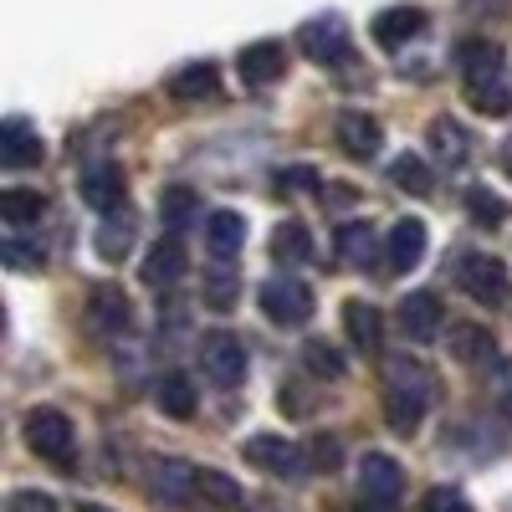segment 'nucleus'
Here are the masks:
<instances>
[{
  "label": "nucleus",
  "mask_w": 512,
  "mask_h": 512,
  "mask_svg": "<svg viewBox=\"0 0 512 512\" xmlns=\"http://www.w3.org/2000/svg\"><path fill=\"white\" fill-rule=\"evenodd\" d=\"M456 67L466 77V98H472L477 113H487V118H507L512 113V93H507V72H502L497 41L466 36L456 47Z\"/></svg>",
  "instance_id": "1"
},
{
  "label": "nucleus",
  "mask_w": 512,
  "mask_h": 512,
  "mask_svg": "<svg viewBox=\"0 0 512 512\" xmlns=\"http://www.w3.org/2000/svg\"><path fill=\"white\" fill-rule=\"evenodd\" d=\"M431 395H436V374L425 369L420 359L400 354V359H384V415L400 436H410L415 425L431 410Z\"/></svg>",
  "instance_id": "2"
},
{
  "label": "nucleus",
  "mask_w": 512,
  "mask_h": 512,
  "mask_svg": "<svg viewBox=\"0 0 512 512\" xmlns=\"http://www.w3.org/2000/svg\"><path fill=\"white\" fill-rule=\"evenodd\" d=\"M26 446L41 456V461H57V466H72L77 456V431H72V420L52 405H41V410H26Z\"/></svg>",
  "instance_id": "3"
},
{
  "label": "nucleus",
  "mask_w": 512,
  "mask_h": 512,
  "mask_svg": "<svg viewBox=\"0 0 512 512\" xmlns=\"http://www.w3.org/2000/svg\"><path fill=\"white\" fill-rule=\"evenodd\" d=\"M400 487H405V472H400L395 456L369 451L359 461V512H395Z\"/></svg>",
  "instance_id": "4"
},
{
  "label": "nucleus",
  "mask_w": 512,
  "mask_h": 512,
  "mask_svg": "<svg viewBox=\"0 0 512 512\" xmlns=\"http://www.w3.org/2000/svg\"><path fill=\"white\" fill-rule=\"evenodd\" d=\"M241 456L256 466V472H272V477H287V482L313 472L308 446H297L287 436H251V441H241Z\"/></svg>",
  "instance_id": "5"
},
{
  "label": "nucleus",
  "mask_w": 512,
  "mask_h": 512,
  "mask_svg": "<svg viewBox=\"0 0 512 512\" xmlns=\"http://www.w3.org/2000/svg\"><path fill=\"white\" fill-rule=\"evenodd\" d=\"M256 303H262L267 323L303 328L313 318V287L303 277H272V282H262V297H256Z\"/></svg>",
  "instance_id": "6"
},
{
  "label": "nucleus",
  "mask_w": 512,
  "mask_h": 512,
  "mask_svg": "<svg viewBox=\"0 0 512 512\" xmlns=\"http://www.w3.org/2000/svg\"><path fill=\"white\" fill-rule=\"evenodd\" d=\"M456 282H461L466 297H477L482 308H502V303H507V292H512L507 267L497 262L492 251H466V256H461V267H456Z\"/></svg>",
  "instance_id": "7"
},
{
  "label": "nucleus",
  "mask_w": 512,
  "mask_h": 512,
  "mask_svg": "<svg viewBox=\"0 0 512 512\" xmlns=\"http://www.w3.org/2000/svg\"><path fill=\"white\" fill-rule=\"evenodd\" d=\"M297 47H303V57L308 62H318V67H338L349 57V26H344V16H313V21H303V31H297Z\"/></svg>",
  "instance_id": "8"
},
{
  "label": "nucleus",
  "mask_w": 512,
  "mask_h": 512,
  "mask_svg": "<svg viewBox=\"0 0 512 512\" xmlns=\"http://www.w3.org/2000/svg\"><path fill=\"white\" fill-rule=\"evenodd\" d=\"M149 497L164 507H185L190 497H200V472L180 456H159L149 461Z\"/></svg>",
  "instance_id": "9"
},
{
  "label": "nucleus",
  "mask_w": 512,
  "mask_h": 512,
  "mask_svg": "<svg viewBox=\"0 0 512 512\" xmlns=\"http://www.w3.org/2000/svg\"><path fill=\"white\" fill-rule=\"evenodd\" d=\"M200 364H205V379L221 384V390H236L246 379V344L231 333H210L200 344Z\"/></svg>",
  "instance_id": "10"
},
{
  "label": "nucleus",
  "mask_w": 512,
  "mask_h": 512,
  "mask_svg": "<svg viewBox=\"0 0 512 512\" xmlns=\"http://www.w3.org/2000/svg\"><path fill=\"white\" fill-rule=\"evenodd\" d=\"M236 67H241V82H246V88H267V82H277V77L287 72V47H282L277 36L251 41V47H241Z\"/></svg>",
  "instance_id": "11"
},
{
  "label": "nucleus",
  "mask_w": 512,
  "mask_h": 512,
  "mask_svg": "<svg viewBox=\"0 0 512 512\" xmlns=\"http://www.w3.org/2000/svg\"><path fill=\"white\" fill-rule=\"evenodd\" d=\"M123 169L118 164H88L82 169V180H77V195H82V205H93V210H118L123 205Z\"/></svg>",
  "instance_id": "12"
},
{
  "label": "nucleus",
  "mask_w": 512,
  "mask_h": 512,
  "mask_svg": "<svg viewBox=\"0 0 512 512\" xmlns=\"http://www.w3.org/2000/svg\"><path fill=\"white\" fill-rule=\"evenodd\" d=\"M88 323H93L98 333H123L128 323H134V303H128V292L113 287V282L93 287V292H88Z\"/></svg>",
  "instance_id": "13"
},
{
  "label": "nucleus",
  "mask_w": 512,
  "mask_h": 512,
  "mask_svg": "<svg viewBox=\"0 0 512 512\" xmlns=\"http://www.w3.org/2000/svg\"><path fill=\"white\" fill-rule=\"evenodd\" d=\"M441 323H446V308H441L436 292H410L405 303H400V328H405V338H415V344L436 338Z\"/></svg>",
  "instance_id": "14"
},
{
  "label": "nucleus",
  "mask_w": 512,
  "mask_h": 512,
  "mask_svg": "<svg viewBox=\"0 0 512 512\" xmlns=\"http://www.w3.org/2000/svg\"><path fill=\"white\" fill-rule=\"evenodd\" d=\"M425 246H431V236H425V221L405 216V221L390 226V241H384V262H390V272H410L420 256H425Z\"/></svg>",
  "instance_id": "15"
},
{
  "label": "nucleus",
  "mask_w": 512,
  "mask_h": 512,
  "mask_svg": "<svg viewBox=\"0 0 512 512\" xmlns=\"http://www.w3.org/2000/svg\"><path fill=\"white\" fill-rule=\"evenodd\" d=\"M338 149H344L349 159H374L379 154V139H384V128L369 118V113H338Z\"/></svg>",
  "instance_id": "16"
},
{
  "label": "nucleus",
  "mask_w": 512,
  "mask_h": 512,
  "mask_svg": "<svg viewBox=\"0 0 512 512\" xmlns=\"http://www.w3.org/2000/svg\"><path fill=\"white\" fill-rule=\"evenodd\" d=\"M41 159V134L26 123V118H6L0 123V164L6 169H26Z\"/></svg>",
  "instance_id": "17"
},
{
  "label": "nucleus",
  "mask_w": 512,
  "mask_h": 512,
  "mask_svg": "<svg viewBox=\"0 0 512 512\" xmlns=\"http://www.w3.org/2000/svg\"><path fill=\"white\" fill-rule=\"evenodd\" d=\"M216 88H221V72H216V62H190V67H180L175 77L164 82V93L175 98V103H205Z\"/></svg>",
  "instance_id": "18"
},
{
  "label": "nucleus",
  "mask_w": 512,
  "mask_h": 512,
  "mask_svg": "<svg viewBox=\"0 0 512 512\" xmlns=\"http://www.w3.org/2000/svg\"><path fill=\"white\" fill-rule=\"evenodd\" d=\"M246 246V221L236 210H216V216H205V251L216 256V262H231V256Z\"/></svg>",
  "instance_id": "19"
},
{
  "label": "nucleus",
  "mask_w": 512,
  "mask_h": 512,
  "mask_svg": "<svg viewBox=\"0 0 512 512\" xmlns=\"http://www.w3.org/2000/svg\"><path fill=\"white\" fill-rule=\"evenodd\" d=\"M144 282L149 287H169V282H180V272H185V246L175 241V236H164V241H154L149 251H144Z\"/></svg>",
  "instance_id": "20"
},
{
  "label": "nucleus",
  "mask_w": 512,
  "mask_h": 512,
  "mask_svg": "<svg viewBox=\"0 0 512 512\" xmlns=\"http://www.w3.org/2000/svg\"><path fill=\"white\" fill-rule=\"evenodd\" d=\"M159 221L169 226V236L190 231V226L200 221V195H195L190 185H164V195H159Z\"/></svg>",
  "instance_id": "21"
},
{
  "label": "nucleus",
  "mask_w": 512,
  "mask_h": 512,
  "mask_svg": "<svg viewBox=\"0 0 512 512\" xmlns=\"http://www.w3.org/2000/svg\"><path fill=\"white\" fill-rule=\"evenodd\" d=\"M420 31H425V11L420 6H390V11L374 16V36L384 41V47H400V41H410Z\"/></svg>",
  "instance_id": "22"
},
{
  "label": "nucleus",
  "mask_w": 512,
  "mask_h": 512,
  "mask_svg": "<svg viewBox=\"0 0 512 512\" xmlns=\"http://www.w3.org/2000/svg\"><path fill=\"white\" fill-rule=\"evenodd\" d=\"M338 256L354 267V272H369L374 267V256H379V241L364 221H349V226H338Z\"/></svg>",
  "instance_id": "23"
},
{
  "label": "nucleus",
  "mask_w": 512,
  "mask_h": 512,
  "mask_svg": "<svg viewBox=\"0 0 512 512\" xmlns=\"http://www.w3.org/2000/svg\"><path fill=\"white\" fill-rule=\"evenodd\" d=\"M344 333L354 338L359 349H379V333H384L379 308L364 303V297H349V303H344Z\"/></svg>",
  "instance_id": "24"
},
{
  "label": "nucleus",
  "mask_w": 512,
  "mask_h": 512,
  "mask_svg": "<svg viewBox=\"0 0 512 512\" xmlns=\"http://www.w3.org/2000/svg\"><path fill=\"white\" fill-rule=\"evenodd\" d=\"M492 349H497L492 328H482V323H451V354L461 364H482V359H492Z\"/></svg>",
  "instance_id": "25"
},
{
  "label": "nucleus",
  "mask_w": 512,
  "mask_h": 512,
  "mask_svg": "<svg viewBox=\"0 0 512 512\" xmlns=\"http://www.w3.org/2000/svg\"><path fill=\"white\" fill-rule=\"evenodd\" d=\"M154 405L169 415V420H190L195 415V384L185 374H164L154 384Z\"/></svg>",
  "instance_id": "26"
},
{
  "label": "nucleus",
  "mask_w": 512,
  "mask_h": 512,
  "mask_svg": "<svg viewBox=\"0 0 512 512\" xmlns=\"http://www.w3.org/2000/svg\"><path fill=\"white\" fill-rule=\"evenodd\" d=\"M272 256L282 267H303L308 256H313V236H308V226L303 221H282L277 231H272Z\"/></svg>",
  "instance_id": "27"
},
{
  "label": "nucleus",
  "mask_w": 512,
  "mask_h": 512,
  "mask_svg": "<svg viewBox=\"0 0 512 512\" xmlns=\"http://www.w3.org/2000/svg\"><path fill=\"white\" fill-rule=\"evenodd\" d=\"M41 216H47V200L36 190H6L0 195V221L6 226H41Z\"/></svg>",
  "instance_id": "28"
},
{
  "label": "nucleus",
  "mask_w": 512,
  "mask_h": 512,
  "mask_svg": "<svg viewBox=\"0 0 512 512\" xmlns=\"http://www.w3.org/2000/svg\"><path fill=\"white\" fill-rule=\"evenodd\" d=\"M431 149H436V159H446V164H466V154H472V144H466V128H461L456 118H436V123H431Z\"/></svg>",
  "instance_id": "29"
},
{
  "label": "nucleus",
  "mask_w": 512,
  "mask_h": 512,
  "mask_svg": "<svg viewBox=\"0 0 512 512\" xmlns=\"http://www.w3.org/2000/svg\"><path fill=\"white\" fill-rule=\"evenodd\" d=\"M98 256H103V262H123V256H128V246H134V226H128V216L118 221V216H108L103 226H98Z\"/></svg>",
  "instance_id": "30"
},
{
  "label": "nucleus",
  "mask_w": 512,
  "mask_h": 512,
  "mask_svg": "<svg viewBox=\"0 0 512 512\" xmlns=\"http://www.w3.org/2000/svg\"><path fill=\"white\" fill-rule=\"evenodd\" d=\"M390 185H400V190H410V195H431V169H425L420 154H400V159L390 164Z\"/></svg>",
  "instance_id": "31"
},
{
  "label": "nucleus",
  "mask_w": 512,
  "mask_h": 512,
  "mask_svg": "<svg viewBox=\"0 0 512 512\" xmlns=\"http://www.w3.org/2000/svg\"><path fill=\"white\" fill-rule=\"evenodd\" d=\"M0 262L16 267V272H41V267H47V251L21 241V236H6V241H0Z\"/></svg>",
  "instance_id": "32"
},
{
  "label": "nucleus",
  "mask_w": 512,
  "mask_h": 512,
  "mask_svg": "<svg viewBox=\"0 0 512 512\" xmlns=\"http://www.w3.org/2000/svg\"><path fill=\"white\" fill-rule=\"evenodd\" d=\"M303 364H308L318 379H344V354H338L333 344H323V338L303 344Z\"/></svg>",
  "instance_id": "33"
},
{
  "label": "nucleus",
  "mask_w": 512,
  "mask_h": 512,
  "mask_svg": "<svg viewBox=\"0 0 512 512\" xmlns=\"http://www.w3.org/2000/svg\"><path fill=\"white\" fill-rule=\"evenodd\" d=\"M466 210H472V221H477V226H497V221H507V200L492 195V190H482V185L466 190Z\"/></svg>",
  "instance_id": "34"
},
{
  "label": "nucleus",
  "mask_w": 512,
  "mask_h": 512,
  "mask_svg": "<svg viewBox=\"0 0 512 512\" xmlns=\"http://www.w3.org/2000/svg\"><path fill=\"white\" fill-rule=\"evenodd\" d=\"M200 497L216 502V507H241V487H236L226 472H210V466L200 472Z\"/></svg>",
  "instance_id": "35"
},
{
  "label": "nucleus",
  "mask_w": 512,
  "mask_h": 512,
  "mask_svg": "<svg viewBox=\"0 0 512 512\" xmlns=\"http://www.w3.org/2000/svg\"><path fill=\"white\" fill-rule=\"evenodd\" d=\"M492 405L512 420V359H497L492 364Z\"/></svg>",
  "instance_id": "36"
},
{
  "label": "nucleus",
  "mask_w": 512,
  "mask_h": 512,
  "mask_svg": "<svg viewBox=\"0 0 512 512\" xmlns=\"http://www.w3.org/2000/svg\"><path fill=\"white\" fill-rule=\"evenodd\" d=\"M6 512H57V497L52 492H36V487H21V492H11Z\"/></svg>",
  "instance_id": "37"
},
{
  "label": "nucleus",
  "mask_w": 512,
  "mask_h": 512,
  "mask_svg": "<svg viewBox=\"0 0 512 512\" xmlns=\"http://www.w3.org/2000/svg\"><path fill=\"white\" fill-rule=\"evenodd\" d=\"M308 461H313V472H333V466L344 461V446H338L333 436H318V441L308 446Z\"/></svg>",
  "instance_id": "38"
},
{
  "label": "nucleus",
  "mask_w": 512,
  "mask_h": 512,
  "mask_svg": "<svg viewBox=\"0 0 512 512\" xmlns=\"http://www.w3.org/2000/svg\"><path fill=\"white\" fill-rule=\"evenodd\" d=\"M420 507H425V512H472V502H466L461 492H451V487H431Z\"/></svg>",
  "instance_id": "39"
},
{
  "label": "nucleus",
  "mask_w": 512,
  "mask_h": 512,
  "mask_svg": "<svg viewBox=\"0 0 512 512\" xmlns=\"http://www.w3.org/2000/svg\"><path fill=\"white\" fill-rule=\"evenodd\" d=\"M277 180H282V190H313L318 185V169L313 164H292V169H282Z\"/></svg>",
  "instance_id": "40"
},
{
  "label": "nucleus",
  "mask_w": 512,
  "mask_h": 512,
  "mask_svg": "<svg viewBox=\"0 0 512 512\" xmlns=\"http://www.w3.org/2000/svg\"><path fill=\"white\" fill-rule=\"evenodd\" d=\"M231 292H236L231 272H216V277L205 282V297H210V303H216V308H226V303H231Z\"/></svg>",
  "instance_id": "41"
},
{
  "label": "nucleus",
  "mask_w": 512,
  "mask_h": 512,
  "mask_svg": "<svg viewBox=\"0 0 512 512\" xmlns=\"http://www.w3.org/2000/svg\"><path fill=\"white\" fill-rule=\"evenodd\" d=\"M472 6H497V11H502V6H507V0H472Z\"/></svg>",
  "instance_id": "42"
},
{
  "label": "nucleus",
  "mask_w": 512,
  "mask_h": 512,
  "mask_svg": "<svg viewBox=\"0 0 512 512\" xmlns=\"http://www.w3.org/2000/svg\"><path fill=\"white\" fill-rule=\"evenodd\" d=\"M82 512H108V507H82Z\"/></svg>",
  "instance_id": "43"
},
{
  "label": "nucleus",
  "mask_w": 512,
  "mask_h": 512,
  "mask_svg": "<svg viewBox=\"0 0 512 512\" xmlns=\"http://www.w3.org/2000/svg\"><path fill=\"white\" fill-rule=\"evenodd\" d=\"M256 512H277V507H256Z\"/></svg>",
  "instance_id": "44"
}]
</instances>
